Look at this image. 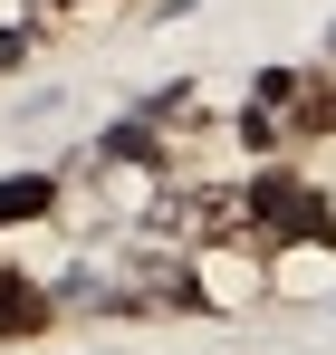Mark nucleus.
Segmentation results:
<instances>
[{
  "instance_id": "4",
  "label": "nucleus",
  "mask_w": 336,
  "mask_h": 355,
  "mask_svg": "<svg viewBox=\"0 0 336 355\" xmlns=\"http://www.w3.org/2000/svg\"><path fill=\"white\" fill-rule=\"evenodd\" d=\"M288 144H336V67H298V96H288Z\"/></svg>"
},
{
  "instance_id": "2",
  "label": "nucleus",
  "mask_w": 336,
  "mask_h": 355,
  "mask_svg": "<svg viewBox=\"0 0 336 355\" xmlns=\"http://www.w3.org/2000/svg\"><path fill=\"white\" fill-rule=\"evenodd\" d=\"M192 297L202 317H250L269 297V250H192Z\"/></svg>"
},
{
  "instance_id": "5",
  "label": "nucleus",
  "mask_w": 336,
  "mask_h": 355,
  "mask_svg": "<svg viewBox=\"0 0 336 355\" xmlns=\"http://www.w3.org/2000/svg\"><path fill=\"white\" fill-rule=\"evenodd\" d=\"M67 211V173H0V231H29Z\"/></svg>"
},
{
  "instance_id": "1",
  "label": "nucleus",
  "mask_w": 336,
  "mask_h": 355,
  "mask_svg": "<svg viewBox=\"0 0 336 355\" xmlns=\"http://www.w3.org/2000/svg\"><path fill=\"white\" fill-rule=\"evenodd\" d=\"M250 192H260V250H336V202L298 164L250 173Z\"/></svg>"
},
{
  "instance_id": "3",
  "label": "nucleus",
  "mask_w": 336,
  "mask_h": 355,
  "mask_svg": "<svg viewBox=\"0 0 336 355\" xmlns=\"http://www.w3.org/2000/svg\"><path fill=\"white\" fill-rule=\"evenodd\" d=\"M58 317H67V297H58V288H39V269L0 259V346H39Z\"/></svg>"
},
{
  "instance_id": "6",
  "label": "nucleus",
  "mask_w": 336,
  "mask_h": 355,
  "mask_svg": "<svg viewBox=\"0 0 336 355\" xmlns=\"http://www.w3.org/2000/svg\"><path fill=\"white\" fill-rule=\"evenodd\" d=\"M336 250H269V297H327Z\"/></svg>"
},
{
  "instance_id": "7",
  "label": "nucleus",
  "mask_w": 336,
  "mask_h": 355,
  "mask_svg": "<svg viewBox=\"0 0 336 355\" xmlns=\"http://www.w3.org/2000/svg\"><path fill=\"white\" fill-rule=\"evenodd\" d=\"M144 125L183 144V135H202V125H212V106H202V87H192V77H173V87H154V96H144Z\"/></svg>"
},
{
  "instance_id": "8",
  "label": "nucleus",
  "mask_w": 336,
  "mask_h": 355,
  "mask_svg": "<svg viewBox=\"0 0 336 355\" xmlns=\"http://www.w3.org/2000/svg\"><path fill=\"white\" fill-rule=\"evenodd\" d=\"M67 19H77V0H19V29H39V39L67 29Z\"/></svg>"
},
{
  "instance_id": "9",
  "label": "nucleus",
  "mask_w": 336,
  "mask_h": 355,
  "mask_svg": "<svg viewBox=\"0 0 336 355\" xmlns=\"http://www.w3.org/2000/svg\"><path fill=\"white\" fill-rule=\"evenodd\" d=\"M327 67H336V19H327Z\"/></svg>"
}]
</instances>
